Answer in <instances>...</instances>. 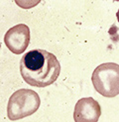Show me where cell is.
Here are the masks:
<instances>
[{"instance_id": "obj_5", "label": "cell", "mask_w": 119, "mask_h": 122, "mask_svg": "<svg viewBox=\"0 0 119 122\" xmlns=\"http://www.w3.org/2000/svg\"><path fill=\"white\" fill-rule=\"evenodd\" d=\"M101 115L98 102L92 97H83L78 101L75 107V122H97Z\"/></svg>"}, {"instance_id": "obj_1", "label": "cell", "mask_w": 119, "mask_h": 122, "mask_svg": "<svg viewBox=\"0 0 119 122\" xmlns=\"http://www.w3.org/2000/svg\"><path fill=\"white\" fill-rule=\"evenodd\" d=\"M20 69L26 83L44 88L56 81L60 76L61 66L53 53L39 49L31 50L23 55Z\"/></svg>"}, {"instance_id": "obj_3", "label": "cell", "mask_w": 119, "mask_h": 122, "mask_svg": "<svg viewBox=\"0 0 119 122\" xmlns=\"http://www.w3.org/2000/svg\"><path fill=\"white\" fill-rule=\"evenodd\" d=\"M94 88L103 97L113 98L119 95V65L114 63L101 64L92 75Z\"/></svg>"}, {"instance_id": "obj_4", "label": "cell", "mask_w": 119, "mask_h": 122, "mask_svg": "<svg viewBox=\"0 0 119 122\" xmlns=\"http://www.w3.org/2000/svg\"><path fill=\"white\" fill-rule=\"evenodd\" d=\"M30 29L27 25L21 23L8 30L4 37L5 44L14 54H21L25 51L30 43Z\"/></svg>"}, {"instance_id": "obj_2", "label": "cell", "mask_w": 119, "mask_h": 122, "mask_svg": "<svg viewBox=\"0 0 119 122\" xmlns=\"http://www.w3.org/2000/svg\"><path fill=\"white\" fill-rule=\"evenodd\" d=\"M40 103V97L34 91L20 89L10 97L7 107V117L14 121L31 115L38 110Z\"/></svg>"}]
</instances>
